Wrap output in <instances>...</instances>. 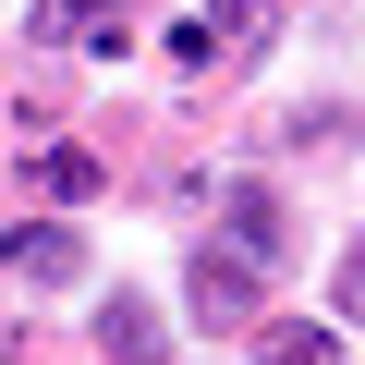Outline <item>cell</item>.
<instances>
[{
    "mask_svg": "<svg viewBox=\"0 0 365 365\" xmlns=\"http://www.w3.org/2000/svg\"><path fill=\"white\" fill-rule=\"evenodd\" d=\"M182 304H195V329L244 341V329H256V304H268V268H244L232 244H207L195 268H182Z\"/></svg>",
    "mask_w": 365,
    "mask_h": 365,
    "instance_id": "6da1fadb",
    "label": "cell"
},
{
    "mask_svg": "<svg viewBox=\"0 0 365 365\" xmlns=\"http://www.w3.org/2000/svg\"><path fill=\"white\" fill-rule=\"evenodd\" d=\"M0 268L37 280V292H73L86 280V232L73 220H13V232H0Z\"/></svg>",
    "mask_w": 365,
    "mask_h": 365,
    "instance_id": "7a4b0ae2",
    "label": "cell"
},
{
    "mask_svg": "<svg viewBox=\"0 0 365 365\" xmlns=\"http://www.w3.org/2000/svg\"><path fill=\"white\" fill-rule=\"evenodd\" d=\"M220 220H232V256H244V268H280V256H292V220H280V195H268V182H232V195H220Z\"/></svg>",
    "mask_w": 365,
    "mask_h": 365,
    "instance_id": "3957f363",
    "label": "cell"
},
{
    "mask_svg": "<svg viewBox=\"0 0 365 365\" xmlns=\"http://www.w3.org/2000/svg\"><path fill=\"white\" fill-rule=\"evenodd\" d=\"M98 353H110V365H158V353H170V317H158L146 292H110V304H98Z\"/></svg>",
    "mask_w": 365,
    "mask_h": 365,
    "instance_id": "277c9868",
    "label": "cell"
},
{
    "mask_svg": "<svg viewBox=\"0 0 365 365\" xmlns=\"http://www.w3.org/2000/svg\"><path fill=\"white\" fill-rule=\"evenodd\" d=\"M256 365H341V329L329 317H280V329H256Z\"/></svg>",
    "mask_w": 365,
    "mask_h": 365,
    "instance_id": "5b68a950",
    "label": "cell"
},
{
    "mask_svg": "<svg viewBox=\"0 0 365 365\" xmlns=\"http://www.w3.org/2000/svg\"><path fill=\"white\" fill-rule=\"evenodd\" d=\"M25 182H37L49 207H86V195H98V158H86V146H37V158H25Z\"/></svg>",
    "mask_w": 365,
    "mask_h": 365,
    "instance_id": "8992f818",
    "label": "cell"
},
{
    "mask_svg": "<svg viewBox=\"0 0 365 365\" xmlns=\"http://www.w3.org/2000/svg\"><path fill=\"white\" fill-rule=\"evenodd\" d=\"M207 37H220V49H244V61H256V49H268V37H280V0H220V25H207Z\"/></svg>",
    "mask_w": 365,
    "mask_h": 365,
    "instance_id": "52a82bcc",
    "label": "cell"
},
{
    "mask_svg": "<svg viewBox=\"0 0 365 365\" xmlns=\"http://www.w3.org/2000/svg\"><path fill=\"white\" fill-rule=\"evenodd\" d=\"M353 134H365L353 98H304V110H292V146H353Z\"/></svg>",
    "mask_w": 365,
    "mask_h": 365,
    "instance_id": "ba28073f",
    "label": "cell"
},
{
    "mask_svg": "<svg viewBox=\"0 0 365 365\" xmlns=\"http://www.w3.org/2000/svg\"><path fill=\"white\" fill-rule=\"evenodd\" d=\"M37 37H98V49H110L122 25H110V0H49V13H37Z\"/></svg>",
    "mask_w": 365,
    "mask_h": 365,
    "instance_id": "9c48e42d",
    "label": "cell"
},
{
    "mask_svg": "<svg viewBox=\"0 0 365 365\" xmlns=\"http://www.w3.org/2000/svg\"><path fill=\"white\" fill-rule=\"evenodd\" d=\"M329 304H341V329H365V244H353V256L329 268Z\"/></svg>",
    "mask_w": 365,
    "mask_h": 365,
    "instance_id": "30bf717a",
    "label": "cell"
}]
</instances>
